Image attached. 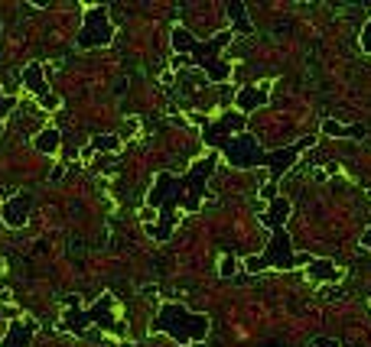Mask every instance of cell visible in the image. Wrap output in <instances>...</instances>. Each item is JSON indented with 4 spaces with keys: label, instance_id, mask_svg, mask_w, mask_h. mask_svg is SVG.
Wrapping results in <instances>:
<instances>
[{
    "label": "cell",
    "instance_id": "cell-1",
    "mask_svg": "<svg viewBox=\"0 0 371 347\" xmlns=\"http://www.w3.org/2000/svg\"><path fill=\"white\" fill-rule=\"evenodd\" d=\"M219 166V153H209L202 156L196 166H192L186 176H170V172H160L153 178V188L147 195V208L150 211H160V221L163 224H147V234L153 240H170L173 227L180 221V211H199L202 198L209 192V176L215 172Z\"/></svg>",
    "mask_w": 371,
    "mask_h": 347
},
{
    "label": "cell",
    "instance_id": "cell-2",
    "mask_svg": "<svg viewBox=\"0 0 371 347\" xmlns=\"http://www.w3.org/2000/svg\"><path fill=\"white\" fill-rule=\"evenodd\" d=\"M313 143H316L313 137H306V140H300V143H290V146H280V150L267 153L257 137H251V133H235V137H228L225 143H219V150L235 169H257V166L267 169L270 172V185H277V182L290 172V166L300 160V153L310 150Z\"/></svg>",
    "mask_w": 371,
    "mask_h": 347
},
{
    "label": "cell",
    "instance_id": "cell-3",
    "mask_svg": "<svg viewBox=\"0 0 371 347\" xmlns=\"http://www.w3.org/2000/svg\"><path fill=\"white\" fill-rule=\"evenodd\" d=\"M231 39H235V29H221L209 43L196 39L186 26L170 29V46H173V52H176V59H192V62L205 72V82H215V85L228 82V75H231L228 62H221V49L228 46Z\"/></svg>",
    "mask_w": 371,
    "mask_h": 347
},
{
    "label": "cell",
    "instance_id": "cell-4",
    "mask_svg": "<svg viewBox=\"0 0 371 347\" xmlns=\"http://www.w3.org/2000/svg\"><path fill=\"white\" fill-rule=\"evenodd\" d=\"M209 315H202V311H189L186 305L180 302H170V305H163L157 311V321H153V328L157 334H170L176 344H196V341H205L209 338Z\"/></svg>",
    "mask_w": 371,
    "mask_h": 347
},
{
    "label": "cell",
    "instance_id": "cell-5",
    "mask_svg": "<svg viewBox=\"0 0 371 347\" xmlns=\"http://www.w3.org/2000/svg\"><path fill=\"white\" fill-rule=\"evenodd\" d=\"M313 256L310 254H293L290 247V234L284 227H274L270 231V244L261 256H247L245 270L247 272H261V270H296V266H310Z\"/></svg>",
    "mask_w": 371,
    "mask_h": 347
},
{
    "label": "cell",
    "instance_id": "cell-6",
    "mask_svg": "<svg viewBox=\"0 0 371 347\" xmlns=\"http://www.w3.org/2000/svg\"><path fill=\"white\" fill-rule=\"evenodd\" d=\"M115 43V23L108 17V7H88L85 23L78 29V46L82 49H105Z\"/></svg>",
    "mask_w": 371,
    "mask_h": 347
},
{
    "label": "cell",
    "instance_id": "cell-7",
    "mask_svg": "<svg viewBox=\"0 0 371 347\" xmlns=\"http://www.w3.org/2000/svg\"><path fill=\"white\" fill-rule=\"evenodd\" d=\"M245 123H247V117H241L238 111L221 114L219 121L202 123V140L209 143V146H219V143H225L228 137H235V133H245Z\"/></svg>",
    "mask_w": 371,
    "mask_h": 347
},
{
    "label": "cell",
    "instance_id": "cell-8",
    "mask_svg": "<svg viewBox=\"0 0 371 347\" xmlns=\"http://www.w3.org/2000/svg\"><path fill=\"white\" fill-rule=\"evenodd\" d=\"M29 211H33V195H29V192H17L13 198L3 201L0 217H3V224H7V227H27Z\"/></svg>",
    "mask_w": 371,
    "mask_h": 347
},
{
    "label": "cell",
    "instance_id": "cell-9",
    "mask_svg": "<svg viewBox=\"0 0 371 347\" xmlns=\"http://www.w3.org/2000/svg\"><path fill=\"white\" fill-rule=\"evenodd\" d=\"M267 101H270V85H267V82H261V85H251V88H241V91L235 94V107H238L241 117L254 114L257 107H264Z\"/></svg>",
    "mask_w": 371,
    "mask_h": 347
},
{
    "label": "cell",
    "instance_id": "cell-10",
    "mask_svg": "<svg viewBox=\"0 0 371 347\" xmlns=\"http://www.w3.org/2000/svg\"><path fill=\"white\" fill-rule=\"evenodd\" d=\"M111 305H115V299H111V292H105V295L98 299V305L85 309V321H95V325H101V328L111 331V334H121L124 325H121V321H115V315H111Z\"/></svg>",
    "mask_w": 371,
    "mask_h": 347
},
{
    "label": "cell",
    "instance_id": "cell-11",
    "mask_svg": "<svg viewBox=\"0 0 371 347\" xmlns=\"http://www.w3.org/2000/svg\"><path fill=\"white\" fill-rule=\"evenodd\" d=\"M33 334H36V321L17 318V321H10V328H7V334H3V341H0V347H29Z\"/></svg>",
    "mask_w": 371,
    "mask_h": 347
},
{
    "label": "cell",
    "instance_id": "cell-12",
    "mask_svg": "<svg viewBox=\"0 0 371 347\" xmlns=\"http://www.w3.org/2000/svg\"><path fill=\"white\" fill-rule=\"evenodd\" d=\"M85 311L78 309V295H68L66 299V315L59 321V328L62 331H72V334H85Z\"/></svg>",
    "mask_w": 371,
    "mask_h": 347
},
{
    "label": "cell",
    "instance_id": "cell-13",
    "mask_svg": "<svg viewBox=\"0 0 371 347\" xmlns=\"http://www.w3.org/2000/svg\"><path fill=\"white\" fill-rule=\"evenodd\" d=\"M286 217H290V201H286L284 195H277L270 205H267V211L261 215V224L267 227V231H274V227H284Z\"/></svg>",
    "mask_w": 371,
    "mask_h": 347
},
{
    "label": "cell",
    "instance_id": "cell-14",
    "mask_svg": "<svg viewBox=\"0 0 371 347\" xmlns=\"http://www.w3.org/2000/svg\"><path fill=\"white\" fill-rule=\"evenodd\" d=\"M20 82H23V88H27L33 98H43V94H49V85H46V75H43V68H39V62H29L27 68H23V75H20Z\"/></svg>",
    "mask_w": 371,
    "mask_h": 347
},
{
    "label": "cell",
    "instance_id": "cell-15",
    "mask_svg": "<svg viewBox=\"0 0 371 347\" xmlns=\"http://www.w3.org/2000/svg\"><path fill=\"white\" fill-rule=\"evenodd\" d=\"M306 276L326 286V282H339V279H342V270H339L333 260H313L310 266H306Z\"/></svg>",
    "mask_w": 371,
    "mask_h": 347
},
{
    "label": "cell",
    "instance_id": "cell-16",
    "mask_svg": "<svg viewBox=\"0 0 371 347\" xmlns=\"http://www.w3.org/2000/svg\"><path fill=\"white\" fill-rule=\"evenodd\" d=\"M117 150H121V137H117V133H101V137H95V140L82 150V160L95 156V153H117Z\"/></svg>",
    "mask_w": 371,
    "mask_h": 347
},
{
    "label": "cell",
    "instance_id": "cell-17",
    "mask_svg": "<svg viewBox=\"0 0 371 347\" xmlns=\"http://www.w3.org/2000/svg\"><path fill=\"white\" fill-rule=\"evenodd\" d=\"M228 17H231V23H235V33L254 36V23H251V17H247L245 3H238V0H231V3H228Z\"/></svg>",
    "mask_w": 371,
    "mask_h": 347
},
{
    "label": "cell",
    "instance_id": "cell-18",
    "mask_svg": "<svg viewBox=\"0 0 371 347\" xmlns=\"http://www.w3.org/2000/svg\"><path fill=\"white\" fill-rule=\"evenodd\" d=\"M323 133L326 137H355V140H362L365 137V127L362 123H352V127H345V123H339V121H323Z\"/></svg>",
    "mask_w": 371,
    "mask_h": 347
},
{
    "label": "cell",
    "instance_id": "cell-19",
    "mask_svg": "<svg viewBox=\"0 0 371 347\" xmlns=\"http://www.w3.org/2000/svg\"><path fill=\"white\" fill-rule=\"evenodd\" d=\"M33 143H36V150H39V153L52 156V153L59 150V130H56V127H46V130H39V133H36V140H33Z\"/></svg>",
    "mask_w": 371,
    "mask_h": 347
},
{
    "label": "cell",
    "instance_id": "cell-20",
    "mask_svg": "<svg viewBox=\"0 0 371 347\" xmlns=\"http://www.w3.org/2000/svg\"><path fill=\"white\" fill-rule=\"evenodd\" d=\"M235 272H238V256H235V254H221V260H219V276L231 279Z\"/></svg>",
    "mask_w": 371,
    "mask_h": 347
},
{
    "label": "cell",
    "instance_id": "cell-21",
    "mask_svg": "<svg viewBox=\"0 0 371 347\" xmlns=\"http://www.w3.org/2000/svg\"><path fill=\"white\" fill-rule=\"evenodd\" d=\"M13 107H17V101H13V98H7V94H0V133H3V117H7Z\"/></svg>",
    "mask_w": 371,
    "mask_h": 347
},
{
    "label": "cell",
    "instance_id": "cell-22",
    "mask_svg": "<svg viewBox=\"0 0 371 347\" xmlns=\"http://www.w3.org/2000/svg\"><path fill=\"white\" fill-rule=\"evenodd\" d=\"M59 104H62V101H59V98H56V94H52V91H49V94H43V98H39V107H43V111H56Z\"/></svg>",
    "mask_w": 371,
    "mask_h": 347
},
{
    "label": "cell",
    "instance_id": "cell-23",
    "mask_svg": "<svg viewBox=\"0 0 371 347\" xmlns=\"http://www.w3.org/2000/svg\"><path fill=\"white\" fill-rule=\"evenodd\" d=\"M310 347H339V341H335V338H313V341H310Z\"/></svg>",
    "mask_w": 371,
    "mask_h": 347
},
{
    "label": "cell",
    "instance_id": "cell-24",
    "mask_svg": "<svg viewBox=\"0 0 371 347\" xmlns=\"http://www.w3.org/2000/svg\"><path fill=\"white\" fill-rule=\"evenodd\" d=\"M323 295L326 299H339V289L335 286H323Z\"/></svg>",
    "mask_w": 371,
    "mask_h": 347
},
{
    "label": "cell",
    "instance_id": "cell-25",
    "mask_svg": "<svg viewBox=\"0 0 371 347\" xmlns=\"http://www.w3.org/2000/svg\"><path fill=\"white\" fill-rule=\"evenodd\" d=\"M362 247H368V250H371V224L365 227V234H362Z\"/></svg>",
    "mask_w": 371,
    "mask_h": 347
},
{
    "label": "cell",
    "instance_id": "cell-26",
    "mask_svg": "<svg viewBox=\"0 0 371 347\" xmlns=\"http://www.w3.org/2000/svg\"><path fill=\"white\" fill-rule=\"evenodd\" d=\"M264 347H286V344H280V341H270V344H264Z\"/></svg>",
    "mask_w": 371,
    "mask_h": 347
},
{
    "label": "cell",
    "instance_id": "cell-27",
    "mask_svg": "<svg viewBox=\"0 0 371 347\" xmlns=\"http://www.w3.org/2000/svg\"><path fill=\"white\" fill-rule=\"evenodd\" d=\"M0 272H3V256H0Z\"/></svg>",
    "mask_w": 371,
    "mask_h": 347
},
{
    "label": "cell",
    "instance_id": "cell-28",
    "mask_svg": "<svg viewBox=\"0 0 371 347\" xmlns=\"http://www.w3.org/2000/svg\"><path fill=\"white\" fill-rule=\"evenodd\" d=\"M0 36H3V29H0Z\"/></svg>",
    "mask_w": 371,
    "mask_h": 347
}]
</instances>
